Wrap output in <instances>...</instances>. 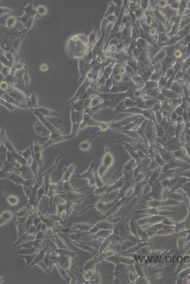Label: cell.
<instances>
[{
    "label": "cell",
    "instance_id": "1",
    "mask_svg": "<svg viewBox=\"0 0 190 284\" xmlns=\"http://www.w3.org/2000/svg\"><path fill=\"white\" fill-rule=\"evenodd\" d=\"M132 214V212L131 211L128 217L121 218L120 220L118 223L113 225V233L121 236L125 239V240L134 241L138 242H142L141 241L133 236L130 231L129 225L130 219Z\"/></svg>",
    "mask_w": 190,
    "mask_h": 284
},
{
    "label": "cell",
    "instance_id": "2",
    "mask_svg": "<svg viewBox=\"0 0 190 284\" xmlns=\"http://www.w3.org/2000/svg\"><path fill=\"white\" fill-rule=\"evenodd\" d=\"M1 143L8 152L11 153L12 156L21 165L28 164V161L21 155L20 152L17 151L12 143L8 139L4 127H2L1 130Z\"/></svg>",
    "mask_w": 190,
    "mask_h": 284
},
{
    "label": "cell",
    "instance_id": "3",
    "mask_svg": "<svg viewBox=\"0 0 190 284\" xmlns=\"http://www.w3.org/2000/svg\"><path fill=\"white\" fill-rule=\"evenodd\" d=\"M115 270L112 274L115 276L113 281V284H132L129 278V271L127 265L122 263L115 264Z\"/></svg>",
    "mask_w": 190,
    "mask_h": 284
},
{
    "label": "cell",
    "instance_id": "4",
    "mask_svg": "<svg viewBox=\"0 0 190 284\" xmlns=\"http://www.w3.org/2000/svg\"><path fill=\"white\" fill-rule=\"evenodd\" d=\"M63 131V129H62L60 131L51 133L49 139L44 145H43L44 149L48 146H51L53 145L58 144L60 143L61 142H64V141H67V140L73 138L71 134L68 135H63L62 134Z\"/></svg>",
    "mask_w": 190,
    "mask_h": 284
},
{
    "label": "cell",
    "instance_id": "5",
    "mask_svg": "<svg viewBox=\"0 0 190 284\" xmlns=\"http://www.w3.org/2000/svg\"><path fill=\"white\" fill-rule=\"evenodd\" d=\"M133 214L138 213V214H143L148 215L149 216H175L176 213L174 211H171L169 210H160L158 208L155 207H148L147 209H142L138 211H132Z\"/></svg>",
    "mask_w": 190,
    "mask_h": 284
},
{
    "label": "cell",
    "instance_id": "6",
    "mask_svg": "<svg viewBox=\"0 0 190 284\" xmlns=\"http://www.w3.org/2000/svg\"><path fill=\"white\" fill-rule=\"evenodd\" d=\"M144 205L148 206L149 207H155V208H160L161 207H172V206H178L180 205V202L175 200L169 198L168 200L165 201L157 200H151L143 203Z\"/></svg>",
    "mask_w": 190,
    "mask_h": 284
},
{
    "label": "cell",
    "instance_id": "7",
    "mask_svg": "<svg viewBox=\"0 0 190 284\" xmlns=\"http://www.w3.org/2000/svg\"><path fill=\"white\" fill-rule=\"evenodd\" d=\"M61 159V157L60 156H58L56 157L55 162H54L52 167L51 168L49 169L48 170H46L42 175L43 177V180H43V185L45 187L46 192H48L49 187L50 185L51 184L52 173L58 166Z\"/></svg>",
    "mask_w": 190,
    "mask_h": 284
},
{
    "label": "cell",
    "instance_id": "8",
    "mask_svg": "<svg viewBox=\"0 0 190 284\" xmlns=\"http://www.w3.org/2000/svg\"><path fill=\"white\" fill-rule=\"evenodd\" d=\"M8 179L13 181L16 185H22L26 187H32L35 184L34 180H26L23 178L21 175H18L13 172H9Z\"/></svg>",
    "mask_w": 190,
    "mask_h": 284
},
{
    "label": "cell",
    "instance_id": "9",
    "mask_svg": "<svg viewBox=\"0 0 190 284\" xmlns=\"http://www.w3.org/2000/svg\"><path fill=\"white\" fill-rule=\"evenodd\" d=\"M167 216H149L143 217L137 221V223L139 226H145V225H155L158 223H161L164 218Z\"/></svg>",
    "mask_w": 190,
    "mask_h": 284
},
{
    "label": "cell",
    "instance_id": "10",
    "mask_svg": "<svg viewBox=\"0 0 190 284\" xmlns=\"http://www.w3.org/2000/svg\"><path fill=\"white\" fill-rule=\"evenodd\" d=\"M107 261L109 262L112 263L113 264L118 263H122L125 264L127 265H131L134 264L135 263L132 257L128 256H124L122 255H118L116 254V255L113 256H110L108 257L106 259Z\"/></svg>",
    "mask_w": 190,
    "mask_h": 284
},
{
    "label": "cell",
    "instance_id": "11",
    "mask_svg": "<svg viewBox=\"0 0 190 284\" xmlns=\"http://www.w3.org/2000/svg\"><path fill=\"white\" fill-rule=\"evenodd\" d=\"M94 164H92L87 170L82 173L81 175H76V177L79 178L87 179L88 180V186L93 187L96 185L95 175L93 172L94 168Z\"/></svg>",
    "mask_w": 190,
    "mask_h": 284
},
{
    "label": "cell",
    "instance_id": "12",
    "mask_svg": "<svg viewBox=\"0 0 190 284\" xmlns=\"http://www.w3.org/2000/svg\"><path fill=\"white\" fill-rule=\"evenodd\" d=\"M32 112L34 113L36 117L39 119V120L41 122H42L50 131L51 133L58 132H59L62 130V129H58L54 125H52V124L49 121L47 120L46 117H44L43 115H41L37 109H35Z\"/></svg>",
    "mask_w": 190,
    "mask_h": 284
},
{
    "label": "cell",
    "instance_id": "13",
    "mask_svg": "<svg viewBox=\"0 0 190 284\" xmlns=\"http://www.w3.org/2000/svg\"><path fill=\"white\" fill-rule=\"evenodd\" d=\"M163 187L158 182H155L152 185V190L148 197L152 198L153 200H161L162 197Z\"/></svg>",
    "mask_w": 190,
    "mask_h": 284
},
{
    "label": "cell",
    "instance_id": "14",
    "mask_svg": "<svg viewBox=\"0 0 190 284\" xmlns=\"http://www.w3.org/2000/svg\"><path fill=\"white\" fill-rule=\"evenodd\" d=\"M187 204L188 210H188L189 213H188V216L184 220L179 223H177L176 227H175L176 233H180L183 231L189 230L190 229V205H189L187 203Z\"/></svg>",
    "mask_w": 190,
    "mask_h": 284
},
{
    "label": "cell",
    "instance_id": "15",
    "mask_svg": "<svg viewBox=\"0 0 190 284\" xmlns=\"http://www.w3.org/2000/svg\"><path fill=\"white\" fill-rule=\"evenodd\" d=\"M34 129L38 134L43 137L50 136L51 132L40 121H37L34 124Z\"/></svg>",
    "mask_w": 190,
    "mask_h": 284
},
{
    "label": "cell",
    "instance_id": "16",
    "mask_svg": "<svg viewBox=\"0 0 190 284\" xmlns=\"http://www.w3.org/2000/svg\"><path fill=\"white\" fill-rule=\"evenodd\" d=\"M128 200V198L124 197V198H122L120 200H119L112 207H111L108 210V212L106 213V216H111L116 214L117 212L119 211L120 209L123 206V205L126 204Z\"/></svg>",
    "mask_w": 190,
    "mask_h": 284
},
{
    "label": "cell",
    "instance_id": "17",
    "mask_svg": "<svg viewBox=\"0 0 190 284\" xmlns=\"http://www.w3.org/2000/svg\"><path fill=\"white\" fill-rule=\"evenodd\" d=\"M77 167V163H74L69 166L66 168V169L63 172V175L62 178L61 182H67L70 181V180L72 177L73 175L75 173L76 169Z\"/></svg>",
    "mask_w": 190,
    "mask_h": 284
},
{
    "label": "cell",
    "instance_id": "18",
    "mask_svg": "<svg viewBox=\"0 0 190 284\" xmlns=\"http://www.w3.org/2000/svg\"><path fill=\"white\" fill-rule=\"evenodd\" d=\"M18 171L21 172V176L26 180L35 179V176L30 168V165H21L18 169Z\"/></svg>",
    "mask_w": 190,
    "mask_h": 284
},
{
    "label": "cell",
    "instance_id": "19",
    "mask_svg": "<svg viewBox=\"0 0 190 284\" xmlns=\"http://www.w3.org/2000/svg\"><path fill=\"white\" fill-rule=\"evenodd\" d=\"M164 226H165V225L161 222V223H158V224H155V225H151L145 229V230L146 231L147 233L149 238H152L157 236V232H158V231L163 229L164 228Z\"/></svg>",
    "mask_w": 190,
    "mask_h": 284
},
{
    "label": "cell",
    "instance_id": "20",
    "mask_svg": "<svg viewBox=\"0 0 190 284\" xmlns=\"http://www.w3.org/2000/svg\"><path fill=\"white\" fill-rule=\"evenodd\" d=\"M71 120L72 122V130H71V135L73 137H75L78 135L80 130V128L77 126L76 119L75 110L72 108L71 109Z\"/></svg>",
    "mask_w": 190,
    "mask_h": 284
},
{
    "label": "cell",
    "instance_id": "21",
    "mask_svg": "<svg viewBox=\"0 0 190 284\" xmlns=\"http://www.w3.org/2000/svg\"><path fill=\"white\" fill-rule=\"evenodd\" d=\"M96 226L99 229V230H113V228H114V225L112 221V218H110V217L98 222Z\"/></svg>",
    "mask_w": 190,
    "mask_h": 284
},
{
    "label": "cell",
    "instance_id": "22",
    "mask_svg": "<svg viewBox=\"0 0 190 284\" xmlns=\"http://www.w3.org/2000/svg\"><path fill=\"white\" fill-rule=\"evenodd\" d=\"M137 229H138V235L139 239L142 242H149V245L152 249V245H151L152 244H151V241H150V238L145 229L142 228L141 226L138 225Z\"/></svg>",
    "mask_w": 190,
    "mask_h": 284
},
{
    "label": "cell",
    "instance_id": "23",
    "mask_svg": "<svg viewBox=\"0 0 190 284\" xmlns=\"http://www.w3.org/2000/svg\"><path fill=\"white\" fill-rule=\"evenodd\" d=\"M41 115L46 117H58L60 116L56 111L50 109L45 107L37 108L36 109Z\"/></svg>",
    "mask_w": 190,
    "mask_h": 284
},
{
    "label": "cell",
    "instance_id": "24",
    "mask_svg": "<svg viewBox=\"0 0 190 284\" xmlns=\"http://www.w3.org/2000/svg\"><path fill=\"white\" fill-rule=\"evenodd\" d=\"M175 227L174 226H167L165 225L164 228L158 231L157 232V236H167L172 235L176 233Z\"/></svg>",
    "mask_w": 190,
    "mask_h": 284
},
{
    "label": "cell",
    "instance_id": "25",
    "mask_svg": "<svg viewBox=\"0 0 190 284\" xmlns=\"http://www.w3.org/2000/svg\"><path fill=\"white\" fill-rule=\"evenodd\" d=\"M147 245H149V242H142V241L139 242L138 244H136L135 246L129 248L125 251L122 252V253L124 254H134V253H136L142 247Z\"/></svg>",
    "mask_w": 190,
    "mask_h": 284
},
{
    "label": "cell",
    "instance_id": "26",
    "mask_svg": "<svg viewBox=\"0 0 190 284\" xmlns=\"http://www.w3.org/2000/svg\"><path fill=\"white\" fill-rule=\"evenodd\" d=\"M113 233V230H100L96 234L93 235V237L96 239H105L108 237Z\"/></svg>",
    "mask_w": 190,
    "mask_h": 284
},
{
    "label": "cell",
    "instance_id": "27",
    "mask_svg": "<svg viewBox=\"0 0 190 284\" xmlns=\"http://www.w3.org/2000/svg\"><path fill=\"white\" fill-rule=\"evenodd\" d=\"M32 161L31 165H30V168L32 170V172L34 173V176L35 177V180L36 181H38V176H39V168L40 167L39 164L37 162L36 159L35 158L33 155H32Z\"/></svg>",
    "mask_w": 190,
    "mask_h": 284
},
{
    "label": "cell",
    "instance_id": "28",
    "mask_svg": "<svg viewBox=\"0 0 190 284\" xmlns=\"http://www.w3.org/2000/svg\"><path fill=\"white\" fill-rule=\"evenodd\" d=\"M108 238L110 241L111 244L113 245L122 244L124 241H126L125 239L123 238L121 236L115 233L112 234Z\"/></svg>",
    "mask_w": 190,
    "mask_h": 284
},
{
    "label": "cell",
    "instance_id": "29",
    "mask_svg": "<svg viewBox=\"0 0 190 284\" xmlns=\"http://www.w3.org/2000/svg\"><path fill=\"white\" fill-rule=\"evenodd\" d=\"M138 225L137 221H135V219L131 216V219H130V225H129L130 231H131V233H132L133 236H134L136 238L140 240L138 235V229H137Z\"/></svg>",
    "mask_w": 190,
    "mask_h": 284
},
{
    "label": "cell",
    "instance_id": "30",
    "mask_svg": "<svg viewBox=\"0 0 190 284\" xmlns=\"http://www.w3.org/2000/svg\"><path fill=\"white\" fill-rule=\"evenodd\" d=\"M97 134H94L93 136H91L89 140L82 142L81 143L79 144L77 146L82 151H90L91 149V142L92 139L95 137V135H97Z\"/></svg>",
    "mask_w": 190,
    "mask_h": 284
},
{
    "label": "cell",
    "instance_id": "31",
    "mask_svg": "<svg viewBox=\"0 0 190 284\" xmlns=\"http://www.w3.org/2000/svg\"><path fill=\"white\" fill-rule=\"evenodd\" d=\"M167 197L178 201H185L186 202V196L183 194L177 193L175 192H169L167 194Z\"/></svg>",
    "mask_w": 190,
    "mask_h": 284
},
{
    "label": "cell",
    "instance_id": "32",
    "mask_svg": "<svg viewBox=\"0 0 190 284\" xmlns=\"http://www.w3.org/2000/svg\"><path fill=\"white\" fill-rule=\"evenodd\" d=\"M152 251V249L150 246H149V245H147L142 247L136 253L143 258H146L151 254Z\"/></svg>",
    "mask_w": 190,
    "mask_h": 284
},
{
    "label": "cell",
    "instance_id": "33",
    "mask_svg": "<svg viewBox=\"0 0 190 284\" xmlns=\"http://www.w3.org/2000/svg\"><path fill=\"white\" fill-rule=\"evenodd\" d=\"M134 265L136 273L140 276H145L144 272L145 264H144V263L140 262H135Z\"/></svg>",
    "mask_w": 190,
    "mask_h": 284
},
{
    "label": "cell",
    "instance_id": "34",
    "mask_svg": "<svg viewBox=\"0 0 190 284\" xmlns=\"http://www.w3.org/2000/svg\"><path fill=\"white\" fill-rule=\"evenodd\" d=\"M59 260V262L61 268L65 269V270L69 268L70 265V259H69V257L66 255L61 256Z\"/></svg>",
    "mask_w": 190,
    "mask_h": 284
},
{
    "label": "cell",
    "instance_id": "35",
    "mask_svg": "<svg viewBox=\"0 0 190 284\" xmlns=\"http://www.w3.org/2000/svg\"><path fill=\"white\" fill-rule=\"evenodd\" d=\"M18 169H19V168L15 166L12 164H11L10 162L7 161V160H6V161L4 162V165H3V167L2 168V169L4 170H6L7 172H10L16 171V170L18 171Z\"/></svg>",
    "mask_w": 190,
    "mask_h": 284
},
{
    "label": "cell",
    "instance_id": "36",
    "mask_svg": "<svg viewBox=\"0 0 190 284\" xmlns=\"http://www.w3.org/2000/svg\"><path fill=\"white\" fill-rule=\"evenodd\" d=\"M20 153L25 159L28 161L31 158H32V154H33V144L30 146L27 147L24 151H22Z\"/></svg>",
    "mask_w": 190,
    "mask_h": 284
},
{
    "label": "cell",
    "instance_id": "37",
    "mask_svg": "<svg viewBox=\"0 0 190 284\" xmlns=\"http://www.w3.org/2000/svg\"><path fill=\"white\" fill-rule=\"evenodd\" d=\"M95 207L99 212L107 213L108 210V203L104 202L103 201H100L96 205Z\"/></svg>",
    "mask_w": 190,
    "mask_h": 284
},
{
    "label": "cell",
    "instance_id": "38",
    "mask_svg": "<svg viewBox=\"0 0 190 284\" xmlns=\"http://www.w3.org/2000/svg\"><path fill=\"white\" fill-rule=\"evenodd\" d=\"M44 147L43 145L38 142V140L36 138H34V141L33 143V153H37L38 152H43L44 150Z\"/></svg>",
    "mask_w": 190,
    "mask_h": 284
},
{
    "label": "cell",
    "instance_id": "39",
    "mask_svg": "<svg viewBox=\"0 0 190 284\" xmlns=\"http://www.w3.org/2000/svg\"><path fill=\"white\" fill-rule=\"evenodd\" d=\"M188 241H187L186 237H181L179 238L177 241V243H178V247L180 251H182L184 248L186 247L187 243Z\"/></svg>",
    "mask_w": 190,
    "mask_h": 284
},
{
    "label": "cell",
    "instance_id": "40",
    "mask_svg": "<svg viewBox=\"0 0 190 284\" xmlns=\"http://www.w3.org/2000/svg\"><path fill=\"white\" fill-rule=\"evenodd\" d=\"M43 152L33 153L32 155L35 157L38 163L39 164L40 167L43 166L44 164V157H43Z\"/></svg>",
    "mask_w": 190,
    "mask_h": 284
},
{
    "label": "cell",
    "instance_id": "41",
    "mask_svg": "<svg viewBox=\"0 0 190 284\" xmlns=\"http://www.w3.org/2000/svg\"><path fill=\"white\" fill-rule=\"evenodd\" d=\"M142 184H138L137 185V186L135 187V190H134V193L131 196L130 198H129L128 199V200H127L126 204L128 203L129 201L132 199V198H134L135 196H137V197H141L142 196Z\"/></svg>",
    "mask_w": 190,
    "mask_h": 284
},
{
    "label": "cell",
    "instance_id": "42",
    "mask_svg": "<svg viewBox=\"0 0 190 284\" xmlns=\"http://www.w3.org/2000/svg\"><path fill=\"white\" fill-rule=\"evenodd\" d=\"M1 104H2V105H3L4 106H5L6 108H7L9 109V111H10L11 113H13V112L14 111L15 108H16V107H15L14 106H13V105L10 104V103H8V102H7L6 101H4V100H2V99L1 100Z\"/></svg>",
    "mask_w": 190,
    "mask_h": 284
},
{
    "label": "cell",
    "instance_id": "43",
    "mask_svg": "<svg viewBox=\"0 0 190 284\" xmlns=\"http://www.w3.org/2000/svg\"><path fill=\"white\" fill-rule=\"evenodd\" d=\"M162 223L164 225H167V226H176L177 222L170 218V216H168L164 218V220L162 221Z\"/></svg>",
    "mask_w": 190,
    "mask_h": 284
},
{
    "label": "cell",
    "instance_id": "44",
    "mask_svg": "<svg viewBox=\"0 0 190 284\" xmlns=\"http://www.w3.org/2000/svg\"><path fill=\"white\" fill-rule=\"evenodd\" d=\"M139 276H140L137 273H134L133 272L129 271V278L131 283L135 284V282L137 281Z\"/></svg>",
    "mask_w": 190,
    "mask_h": 284
},
{
    "label": "cell",
    "instance_id": "45",
    "mask_svg": "<svg viewBox=\"0 0 190 284\" xmlns=\"http://www.w3.org/2000/svg\"><path fill=\"white\" fill-rule=\"evenodd\" d=\"M150 279L147 278L145 276H139L135 284H150Z\"/></svg>",
    "mask_w": 190,
    "mask_h": 284
},
{
    "label": "cell",
    "instance_id": "46",
    "mask_svg": "<svg viewBox=\"0 0 190 284\" xmlns=\"http://www.w3.org/2000/svg\"><path fill=\"white\" fill-rule=\"evenodd\" d=\"M8 202L9 203L11 204L12 205H15L17 204L18 203L19 201V200L18 198L15 196H9L8 197Z\"/></svg>",
    "mask_w": 190,
    "mask_h": 284
},
{
    "label": "cell",
    "instance_id": "47",
    "mask_svg": "<svg viewBox=\"0 0 190 284\" xmlns=\"http://www.w3.org/2000/svg\"><path fill=\"white\" fill-rule=\"evenodd\" d=\"M12 216L13 214H12L11 212H8V211L4 212L2 214V217L3 219H5V220H9V219H12Z\"/></svg>",
    "mask_w": 190,
    "mask_h": 284
},
{
    "label": "cell",
    "instance_id": "48",
    "mask_svg": "<svg viewBox=\"0 0 190 284\" xmlns=\"http://www.w3.org/2000/svg\"><path fill=\"white\" fill-rule=\"evenodd\" d=\"M28 212V208L27 207H23L22 209H20V211H18L17 213V216L20 217H22L26 215L27 213Z\"/></svg>",
    "mask_w": 190,
    "mask_h": 284
},
{
    "label": "cell",
    "instance_id": "49",
    "mask_svg": "<svg viewBox=\"0 0 190 284\" xmlns=\"http://www.w3.org/2000/svg\"><path fill=\"white\" fill-rule=\"evenodd\" d=\"M38 252L36 253V254H34V255H28L27 256H22L23 258H24L26 259L27 261V264L28 265H29V264H30V263L32 262V261L34 260V258L36 257V255H37Z\"/></svg>",
    "mask_w": 190,
    "mask_h": 284
},
{
    "label": "cell",
    "instance_id": "50",
    "mask_svg": "<svg viewBox=\"0 0 190 284\" xmlns=\"http://www.w3.org/2000/svg\"><path fill=\"white\" fill-rule=\"evenodd\" d=\"M31 102L33 103V105H34V107H35V108L37 109L38 108V99L37 97L36 96V94H32V97H31Z\"/></svg>",
    "mask_w": 190,
    "mask_h": 284
},
{
    "label": "cell",
    "instance_id": "51",
    "mask_svg": "<svg viewBox=\"0 0 190 284\" xmlns=\"http://www.w3.org/2000/svg\"><path fill=\"white\" fill-rule=\"evenodd\" d=\"M45 251H42L40 252V253L38 255V256L36 257V259H35V260H34V262L38 263V262L42 261L43 259V257H44V255H45Z\"/></svg>",
    "mask_w": 190,
    "mask_h": 284
},
{
    "label": "cell",
    "instance_id": "52",
    "mask_svg": "<svg viewBox=\"0 0 190 284\" xmlns=\"http://www.w3.org/2000/svg\"><path fill=\"white\" fill-rule=\"evenodd\" d=\"M58 267L59 270L60 271V273L61 274L62 276H63V277H64V278H65V279H67V274H66V273H65V271L63 270V269H62V268H61V267H60L59 266H58Z\"/></svg>",
    "mask_w": 190,
    "mask_h": 284
},
{
    "label": "cell",
    "instance_id": "53",
    "mask_svg": "<svg viewBox=\"0 0 190 284\" xmlns=\"http://www.w3.org/2000/svg\"><path fill=\"white\" fill-rule=\"evenodd\" d=\"M182 188L185 191L187 192L188 191L190 190V182H188V183L184 184V185H183V186H182Z\"/></svg>",
    "mask_w": 190,
    "mask_h": 284
},
{
    "label": "cell",
    "instance_id": "54",
    "mask_svg": "<svg viewBox=\"0 0 190 284\" xmlns=\"http://www.w3.org/2000/svg\"><path fill=\"white\" fill-rule=\"evenodd\" d=\"M181 52L179 50L176 51L175 52V53H174V55H175V56L176 58H180V57H181Z\"/></svg>",
    "mask_w": 190,
    "mask_h": 284
},
{
    "label": "cell",
    "instance_id": "55",
    "mask_svg": "<svg viewBox=\"0 0 190 284\" xmlns=\"http://www.w3.org/2000/svg\"><path fill=\"white\" fill-rule=\"evenodd\" d=\"M119 72L121 74H124L126 73V69L124 67H120L119 69Z\"/></svg>",
    "mask_w": 190,
    "mask_h": 284
},
{
    "label": "cell",
    "instance_id": "56",
    "mask_svg": "<svg viewBox=\"0 0 190 284\" xmlns=\"http://www.w3.org/2000/svg\"><path fill=\"white\" fill-rule=\"evenodd\" d=\"M149 33L151 36H155L156 34V30L154 29H151L149 31Z\"/></svg>",
    "mask_w": 190,
    "mask_h": 284
},
{
    "label": "cell",
    "instance_id": "57",
    "mask_svg": "<svg viewBox=\"0 0 190 284\" xmlns=\"http://www.w3.org/2000/svg\"><path fill=\"white\" fill-rule=\"evenodd\" d=\"M36 231V228L35 226H31L28 231L29 233H34Z\"/></svg>",
    "mask_w": 190,
    "mask_h": 284
},
{
    "label": "cell",
    "instance_id": "58",
    "mask_svg": "<svg viewBox=\"0 0 190 284\" xmlns=\"http://www.w3.org/2000/svg\"><path fill=\"white\" fill-rule=\"evenodd\" d=\"M112 52H115L117 50V48L115 45H112L110 48Z\"/></svg>",
    "mask_w": 190,
    "mask_h": 284
},
{
    "label": "cell",
    "instance_id": "59",
    "mask_svg": "<svg viewBox=\"0 0 190 284\" xmlns=\"http://www.w3.org/2000/svg\"><path fill=\"white\" fill-rule=\"evenodd\" d=\"M110 55H111L110 52H109V51H107V52H106V57H107V58H109V57H110Z\"/></svg>",
    "mask_w": 190,
    "mask_h": 284
},
{
    "label": "cell",
    "instance_id": "60",
    "mask_svg": "<svg viewBox=\"0 0 190 284\" xmlns=\"http://www.w3.org/2000/svg\"><path fill=\"white\" fill-rule=\"evenodd\" d=\"M184 175H185V176H187V177H189V178H190V170H189V171H187V172H186V174H184Z\"/></svg>",
    "mask_w": 190,
    "mask_h": 284
}]
</instances>
